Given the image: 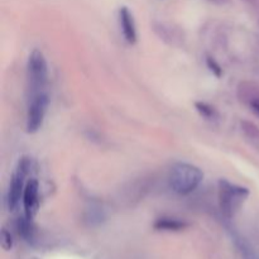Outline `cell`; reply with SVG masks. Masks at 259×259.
Segmentation results:
<instances>
[{
    "mask_svg": "<svg viewBox=\"0 0 259 259\" xmlns=\"http://www.w3.org/2000/svg\"><path fill=\"white\" fill-rule=\"evenodd\" d=\"M22 202L25 217L32 220L34 219L39 209V182L35 179H30L27 181Z\"/></svg>",
    "mask_w": 259,
    "mask_h": 259,
    "instance_id": "8992f818",
    "label": "cell"
},
{
    "mask_svg": "<svg viewBox=\"0 0 259 259\" xmlns=\"http://www.w3.org/2000/svg\"><path fill=\"white\" fill-rule=\"evenodd\" d=\"M240 125H242V132L247 138L252 141H259V126L257 124L250 120H243Z\"/></svg>",
    "mask_w": 259,
    "mask_h": 259,
    "instance_id": "7c38bea8",
    "label": "cell"
},
{
    "mask_svg": "<svg viewBox=\"0 0 259 259\" xmlns=\"http://www.w3.org/2000/svg\"><path fill=\"white\" fill-rule=\"evenodd\" d=\"M48 105H50V98L46 93L30 96L27 110V121H25V129L28 133L34 134L42 128Z\"/></svg>",
    "mask_w": 259,
    "mask_h": 259,
    "instance_id": "5b68a950",
    "label": "cell"
},
{
    "mask_svg": "<svg viewBox=\"0 0 259 259\" xmlns=\"http://www.w3.org/2000/svg\"><path fill=\"white\" fill-rule=\"evenodd\" d=\"M32 167V161L29 157H22L18 161L17 166H15L14 172H13L12 177H10L9 182V189H8V197H7V204L8 209L10 211L15 210L18 205L20 204L23 199V192L25 189V179L28 177Z\"/></svg>",
    "mask_w": 259,
    "mask_h": 259,
    "instance_id": "277c9868",
    "label": "cell"
},
{
    "mask_svg": "<svg viewBox=\"0 0 259 259\" xmlns=\"http://www.w3.org/2000/svg\"><path fill=\"white\" fill-rule=\"evenodd\" d=\"M229 234L232 237V240L234 242L235 247L239 250L240 255L243 259H259V254L254 250V248L248 243V240H245L244 238L240 234H238L237 232H234L233 229H229Z\"/></svg>",
    "mask_w": 259,
    "mask_h": 259,
    "instance_id": "30bf717a",
    "label": "cell"
},
{
    "mask_svg": "<svg viewBox=\"0 0 259 259\" xmlns=\"http://www.w3.org/2000/svg\"><path fill=\"white\" fill-rule=\"evenodd\" d=\"M209 2L215 3V4H225V3H228L229 0H209Z\"/></svg>",
    "mask_w": 259,
    "mask_h": 259,
    "instance_id": "e0dca14e",
    "label": "cell"
},
{
    "mask_svg": "<svg viewBox=\"0 0 259 259\" xmlns=\"http://www.w3.org/2000/svg\"><path fill=\"white\" fill-rule=\"evenodd\" d=\"M189 227V223H186L182 219L171 217L159 218L154 222L153 228L159 232H181Z\"/></svg>",
    "mask_w": 259,
    "mask_h": 259,
    "instance_id": "ba28073f",
    "label": "cell"
},
{
    "mask_svg": "<svg viewBox=\"0 0 259 259\" xmlns=\"http://www.w3.org/2000/svg\"><path fill=\"white\" fill-rule=\"evenodd\" d=\"M204 179V174L197 166L187 162H176L172 164L168 174V184L177 195H189L194 192Z\"/></svg>",
    "mask_w": 259,
    "mask_h": 259,
    "instance_id": "6da1fadb",
    "label": "cell"
},
{
    "mask_svg": "<svg viewBox=\"0 0 259 259\" xmlns=\"http://www.w3.org/2000/svg\"><path fill=\"white\" fill-rule=\"evenodd\" d=\"M248 196H249V190L247 187L232 184L228 180L219 181L220 209L228 219H232L239 211Z\"/></svg>",
    "mask_w": 259,
    "mask_h": 259,
    "instance_id": "7a4b0ae2",
    "label": "cell"
},
{
    "mask_svg": "<svg viewBox=\"0 0 259 259\" xmlns=\"http://www.w3.org/2000/svg\"><path fill=\"white\" fill-rule=\"evenodd\" d=\"M27 78L29 98L45 93L48 82V65L45 55L39 50H33L28 57Z\"/></svg>",
    "mask_w": 259,
    "mask_h": 259,
    "instance_id": "3957f363",
    "label": "cell"
},
{
    "mask_svg": "<svg viewBox=\"0 0 259 259\" xmlns=\"http://www.w3.org/2000/svg\"><path fill=\"white\" fill-rule=\"evenodd\" d=\"M238 96L242 103L250 106L259 100V85L252 81H244L238 88Z\"/></svg>",
    "mask_w": 259,
    "mask_h": 259,
    "instance_id": "9c48e42d",
    "label": "cell"
},
{
    "mask_svg": "<svg viewBox=\"0 0 259 259\" xmlns=\"http://www.w3.org/2000/svg\"><path fill=\"white\" fill-rule=\"evenodd\" d=\"M250 108H252V110L254 111L257 115H259V100L255 101L254 104H252V105H250Z\"/></svg>",
    "mask_w": 259,
    "mask_h": 259,
    "instance_id": "2e32d148",
    "label": "cell"
},
{
    "mask_svg": "<svg viewBox=\"0 0 259 259\" xmlns=\"http://www.w3.org/2000/svg\"><path fill=\"white\" fill-rule=\"evenodd\" d=\"M119 24H120V29L121 33H123L124 39L129 45H136L137 39H138L136 20H134L132 12L126 7L120 8V10H119Z\"/></svg>",
    "mask_w": 259,
    "mask_h": 259,
    "instance_id": "52a82bcc",
    "label": "cell"
},
{
    "mask_svg": "<svg viewBox=\"0 0 259 259\" xmlns=\"http://www.w3.org/2000/svg\"><path fill=\"white\" fill-rule=\"evenodd\" d=\"M0 239H2V247L4 250H10L13 248V237L10 234V232H8L5 228L2 229V235H0Z\"/></svg>",
    "mask_w": 259,
    "mask_h": 259,
    "instance_id": "9a60e30c",
    "label": "cell"
},
{
    "mask_svg": "<svg viewBox=\"0 0 259 259\" xmlns=\"http://www.w3.org/2000/svg\"><path fill=\"white\" fill-rule=\"evenodd\" d=\"M206 66L209 67V70L211 71L212 75H215L217 77H222V75H223L222 66H220L219 63L214 60V58L210 57V56H207L206 57Z\"/></svg>",
    "mask_w": 259,
    "mask_h": 259,
    "instance_id": "5bb4252c",
    "label": "cell"
},
{
    "mask_svg": "<svg viewBox=\"0 0 259 259\" xmlns=\"http://www.w3.org/2000/svg\"><path fill=\"white\" fill-rule=\"evenodd\" d=\"M195 108H196V110L199 111V114L201 116H204L205 119H215L218 118V111L217 109L214 108V106L209 105L207 103H202V101H197V103H195Z\"/></svg>",
    "mask_w": 259,
    "mask_h": 259,
    "instance_id": "4fadbf2b",
    "label": "cell"
},
{
    "mask_svg": "<svg viewBox=\"0 0 259 259\" xmlns=\"http://www.w3.org/2000/svg\"><path fill=\"white\" fill-rule=\"evenodd\" d=\"M17 228L19 234L22 235L25 240H28V242L33 240V238H34V227H33L32 219H29V218H27L24 215V217H22L18 220Z\"/></svg>",
    "mask_w": 259,
    "mask_h": 259,
    "instance_id": "8fae6325",
    "label": "cell"
}]
</instances>
